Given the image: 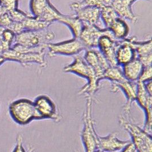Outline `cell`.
Instances as JSON below:
<instances>
[{
  "mask_svg": "<svg viewBox=\"0 0 152 152\" xmlns=\"http://www.w3.org/2000/svg\"><path fill=\"white\" fill-rule=\"evenodd\" d=\"M112 34L117 40H121L126 38L129 33V28L125 21L118 17L112 22L108 28Z\"/></svg>",
  "mask_w": 152,
  "mask_h": 152,
  "instance_id": "7402d4cb",
  "label": "cell"
},
{
  "mask_svg": "<svg viewBox=\"0 0 152 152\" xmlns=\"http://www.w3.org/2000/svg\"><path fill=\"white\" fill-rule=\"evenodd\" d=\"M87 48L79 38L71 39L56 43H50L48 46V55L50 57L56 56H76Z\"/></svg>",
  "mask_w": 152,
  "mask_h": 152,
  "instance_id": "ba28073f",
  "label": "cell"
},
{
  "mask_svg": "<svg viewBox=\"0 0 152 152\" xmlns=\"http://www.w3.org/2000/svg\"><path fill=\"white\" fill-rule=\"evenodd\" d=\"M48 46L38 48H28L18 44H14L11 48L4 52L1 56L6 61L19 63L24 66L35 63L42 67L47 66L45 56L48 53Z\"/></svg>",
  "mask_w": 152,
  "mask_h": 152,
  "instance_id": "6da1fadb",
  "label": "cell"
},
{
  "mask_svg": "<svg viewBox=\"0 0 152 152\" xmlns=\"http://www.w3.org/2000/svg\"><path fill=\"white\" fill-rule=\"evenodd\" d=\"M13 152H26L23 146V137L21 134L17 135L16 138V144Z\"/></svg>",
  "mask_w": 152,
  "mask_h": 152,
  "instance_id": "1f68e13d",
  "label": "cell"
},
{
  "mask_svg": "<svg viewBox=\"0 0 152 152\" xmlns=\"http://www.w3.org/2000/svg\"><path fill=\"white\" fill-rule=\"evenodd\" d=\"M136 58V50L132 44V37L120 40L116 54L118 66H123Z\"/></svg>",
  "mask_w": 152,
  "mask_h": 152,
  "instance_id": "2e32d148",
  "label": "cell"
},
{
  "mask_svg": "<svg viewBox=\"0 0 152 152\" xmlns=\"http://www.w3.org/2000/svg\"><path fill=\"white\" fill-rule=\"evenodd\" d=\"M16 35L9 29H4L2 33V42L9 48H11L12 44L14 42Z\"/></svg>",
  "mask_w": 152,
  "mask_h": 152,
  "instance_id": "4316f807",
  "label": "cell"
},
{
  "mask_svg": "<svg viewBox=\"0 0 152 152\" xmlns=\"http://www.w3.org/2000/svg\"><path fill=\"white\" fill-rule=\"evenodd\" d=\"M135 150H136V149L131 142V143H130L129 145L126 146L124 149H123L121 151V152H133Z\"/></svg>",
  "mask_w": 152,
  "mask_h": 152,
  "instance_id": "d6a6232c",
  "label": "cell"
},
{
  "mask_svg": "<svg viewBox=\"0 0 152 152\" xmlns=\"http://www.w3.org/2000/svg\"><path fill=\"white\" fill-rule=\"evenodd\" d=\"M34 103L42 120H52L56 123H59L62 120V118L56 103L48 95H41L37 97Z\"/></svg>",
  "mask_w": 152,
  "mask_h": 152,
  "instance_id": "9c48e42d",
  "label": "cell"
},
{
  "mask_svg": "<svg viewBox=\"0 0 152 152\" xmlns=\"http://www.w3.org/2000/svg\"><path fill=\"white\" fill-rule=\"evenodd\" d=\"M6 61V60L5 59V58L2 56H1V55H0V66L4 63Z\"/></svg>",
  "mask_w": 152,
  "mask_h": 152,
  "instance_id": "8d00e7d4",
  "label": "cell"
},
{
  "mask_svg": "<svg viewBox=\"0 0 152 152\" xmlns=\"http://www.w3.org/2000/svg\"><path fill=\"white\" fill-rule=\"evenodd\" d=\"M118 17V14L112 6L103 7L100 10V18L105 26V28H108L112 22Z\"/></svg>",
  "mask_w": 152,
  "mask_h": 152,
  "instance_id": "484cf974",
  "label": "cell"
},
{
  "mask_svg": "<svg viewBox=\"0 0 152 152\" xmlns=\"http://www.w3.org/2000/svg\"><path fill=\"white\" fill-rule=\"evenodd\" d=\"M7 12L5 10V9L2 7L1 5H0V16L2 15V14L5 13H7Z\"/></svg>",
  "mask_w": 152,
  "mask_h": 152,
  "instance_id": "d590c367",
  "label": "cell"
},
{
  "mask_svg": "<svg viewBox=\"0 0 152 152\" xmlns=\"http://www.w3.org/2000/svg\"><path fill=\"white\" fill-rule=\"evenodd\" d=\"M111 6L120 18L129 20L133 23L137 22L138 18L133 13L132 7L125 4L123 0H113Z\"/></svg>",
  "mask_w": 152,
  "mask_h": 152,
  "instance_id": "44dd1931",
  "label": "cell"
},
{
  "mask_svg": "<svg viewBox=\"0 0 152 152\" xmlns=\"http://www.w3.org/2000/svg\"><path fill=\"white\" fill-rule=\"evenodd\" d=\"M58 22L67 26L71 31L74 38H79L83 28V23L76 16L74 15L62 14Z\"/></svg>",
  "mask_w": 152,
  "mask_h": 152,
  "instance_id": "ffe728a7",
  "label": "cell"
},
{
  "mask_svg": "<svg viewBox=\"0 0 152 152\" xmlns=\"http://www.w3.org/2000/svg\"><path fill=\"white\" fill-rule=\"evenodd\" d=\"M9 110L13 120L21 125L28 124L34 120H42L34 102L28 99H20L13 102L9 105Z\"/></svg>",
  "mask_w": 152,
  "mask_h": 152,
  "instance_id": "277c9868",
  "label": "cell"
},
{
  "mask_svg": "<svg viewBox=\"0 0 152 152\" xmlns=\"http://www.w3.org/2000/svg\"><path fill=\"white\" fill-rule=\"evenodd\" d=\"M0 5L9 12L18 9V0H0Z\"/></svg>",
  "mask_w": 152,
  "mask_h": 152,
  "instance_id": "f546056e",
  "label": "cell"
},
{
  "mask_svg": "<svg viewBox=\"0 0 152 152\" xmlns=\"http://www.w3.org/2000/svg\"><path fill=\"white\" fill-rule=\"evenodd\" d=\"M112 1H113V0H112Z\"/></svg>",
  "mask_w": 152,
  "mask_h": 152,
  "instance_id": "60d3db41",
  "label": "cell"
},
{
  "mask_svg": "<svg viewBox=\"0 0 152 152\" xmlns=\"http://www.w3.org/2000/svg\"><path fill=\"white\" fill-rule=\"evenodd\" d=\"M33 151H34V149L33 148H29V150H28V152H33Z\"/></svg>",
  "mask_w": 152,
  "mask_h": 152,
  "instance_id": "f35d334b",
  "label": "cell"
},
{
  "mask_svg": "<svg viewBox=\"0 0 152 152\" xmlns=\"http://www.w3.org/2000/svg\"><path fill=\"white\" fill-rule=\"evenodd\" d=\"M137 92L136 101L145 112V121L144 130L152 133V95L145 89L144 83L137 82Z\"/></svg>",
  "mask_w": 152,
  "mask_h": 152,
  "instance_id": "7c38bea8",
  "label": "cell"
},
{
  "mask_svg": "<svg viewBox=\"0 0 152 152\" xmlns=\"http://www.w3.org/2000/svg\"><path fill=\"white\" fill-rule=\"evenodd\" d=\"M112 0H82L80 2L71 3L70 7L75 12L80 8L86 7H95L102 9L103 7L111 6Z\"/></svg>",
  "mask_w": 152,
  "mask_h": 152,
  "instance_id": "603a6c76",
  "label": "cell"
},
{
  "mask_svg": "<svg viewBox=\"0 0 152 152\" xmlns=\"http://www.w3.org/2000/svg\"><path fill=\"white\" fill-rule=\"evenodd\" d=\"M152 66L144 67L141 74L140 76L138 82L146 83L152 80Z\"/></svg>",
  "mask_w": 152,
  "mask_h": 152,
  "instance_id": "f1b7e54d",
  "label": "cell"
},
{
  "mask_svg": "<svg viewBox=\"0 0 152 152\" xmlns=\"http://www.w3.org/2000/svg\"><path fill=\"white\" fill-rule=\"evenodd\" d=\"M120 125L131 136L132 143L137 152H152V134L141 128L121 115L118 117Z\"/></svg>",
  "mask_w": 152,
  "mask_h": 152,
  "instance_id": "5b68a950",
  "label": "cell"
},
{
  "mask_svg": "<svg viewBox=\"0 0 152 152\" xmlns=\"http://www.w3.org/2000/svg\"><path fill=\"white\" fill-rule=\"evenodd\" d=\"M86 108L83 113V129L80 137L86 152H93L99 149V136L95 128V121L92 116V97L85 96Z\"/></svg>",
  "mask_w": 152,
  "mask_h": 152,
  "instance_id": "3957f363",
  "label": "cell"
},
{
  "mask_svg": "<svg viewBox=\"0 0 152 152\" xmlns=\"http://www.w3.org/2000/svg\"><path fill=\"white\" fill-rule=\"evenodd\" d=\"M0 111H1V105H0Z\"/></svg>",
  "mask_w": 152,
  "mask_h": 152,
  "instance_id": "ab89813d",
  "label": "cell"
},
{
  "mask_svg": "<svg viewBox=\"0 0 152 152\" xmlns=\"http://www.w3.org/2000/svg\"><path fill=\"white\" fill-rule=\"evenodd\" d=\"M13 21L12 20L8 12L5 13L0 16V27L4 29H9Z\"/></svg>",
  "mask_w": 152,
  "mask_h": 152,
  "instance_id": "4dcf8cb0",
  "label": "cell"
},
{
  "mask_svg": "<svg viewBox=\"0 0 152 152\" xmlns=\"http://www.w3.org/2000/svg\"><path fill=\"white\" fill-rule=\"evenodd\" d=\"M120 40L108 35L102 36L98 42L97 48L103 54L111 66H118L116 58V50Z\"/></svg>",
  "mask_w": 152,
  "mask_h": 152,
  "instance_id": "5bb4252c",
  "label": "cell"
},
{
  "mask_svg": "<svg viewBox=\"0 0 152 152\" xmlns=\"http://www.w3.org/2000/svg\"><path fill=\"white\" fill-rule=\"evenodd\" d=\"M63 71L66 73H72L87 80V83L79 90V95L92 97L100 88V80L94 69L80 56H76L71 64L65 66Z\"/></svg>",
  "mask_w": 152,
  "mask_h": 152,
  "instance_id": "7a4b0ae2",
  "label": "cell"
},
{
  "mask_svg": "<svg viewBox=\"0 0 152 152\" xmlns=\"http://www.w3.org/2000/svg\"><path fill=\"white\" fill-rule=\"evenodd\" d=\"M104 35L113 37L111 31L107 28H102L97 26L83 24V29L79 38L87 50L89 48H97L100 38Z\"/></svg>",
  "mask_w": 152,
  "mask_h": 152,
  "instance_id": "8fae6325",
  "label": "cell"
},
{
  "mask_svg": "<svg viewBox=\"0 0 152 152\" xmlns=\"http://www.w3.org/2000/svg\"><path fill=\"white\" fill-rule=\"evenodd\" d=\"M83 59L95 71L100 81L102 80L104 71L111 66L103 54L97 48L86 50Z\"/></svg>",
  "mask_w": 152,
  "mask_h": 152,
  "instance_id": "4fadbf2b",
  "label": "cell"
},
{
  "mask_svg": "<svg viewBox=\"0 0 152 152\" xmlns=\"http://www.w3.org/2000/svg\"><path fill=\"white\" fill-rule=\"evenodd\" d=\"M137 0H123V1L124 2L125 4H126L128 6H129V7H131L133 5V4L136 2ZM146 1H151V0H146Z\"/></svg>",
  "mask_w": 152,
  "mask_h": 152,
  "instance_id": "e575fe53",
  "label": "cell"
},
{
  "mask_svg": "<svg viewBox=\"0 0 152 152\" xmlns=\"http://www.w3.org/2000/svg\"><path fill=\"white\" fill-rule=\"evenodd\" d=\"M118 132H113L107 136H99V149L104 152H113L122 151L131 143V141L120 140L117 137Z\"/></svg>",
  "mask_w": 152,
  "mask_h": 152,
  "instance_id": "9a60e30c",
  "label": "cell"
},
{
  "mask_svg": "<svg viewBox=\"0 0 152 152\" xmlns=\"http://www.w3.org/2000/svg\"><path fill=\"white\" fill-rule=\"evenodd\" d=\"M30 8L34 17L51 24L58 21L62 14L50 0H30Z\"/></svg>",
  "mask_w": 152,
  "mask_h": 152,
  "instance_id": "52a82bcc",
  "label": "cell"
},
{
  "mask_svg": "<svg viewBox=\"0 0 152 152\" xmlns=\"http://www.w3.org/2000/svg\"><path fill=\"white\" fill-rule=\"evenodd\" d=\"M143 67V65L137 58L125 64L123 66L122 69L125 79L130 82H137Z\"/></svg>",
  "mask_w": 152,
  "mask_h": 152,
  "instance_id": "d6986e66",
  "label": "cell"
},
{
  "mask_svg": "<svg viewBox=\"0 0 152 152\" xmlns=\"http://www.w3.org/2000/svg\"><path fill=\"white\" fill-rule=\"evenodd\" d=\"M8 13L10 15L12 20L16 22H23L28 15L18 9L9 12Z\"/></svg>",
  "mask_w": 152,
  "mask_h": 152,
  "instance_id": "83f0119b",
  "label": "cell"
},
{
  "mask_svg": "<svg viewBox=\"0 0 152 152\" xmlns=\"http://www.w3.org/2000/svg\"><path fill=\"white\" fill-rule=\"evenodd\" d=\"M55 37V33L48 28L39 30H24L15 35L14 43L28 48H38L48 46Z\"/></svg>",
  "mask_w": 152,
  "mask_h": 152,
  "instance_id": "8992f818",
  "label": "cell"
},
{
  "mask_svg": "<svg viewBox=\"0 0 152 152\" xmlns=\"http://www.w3.org/2000/svg\"><path fill=\"white\" fill-rule=\"evenodd\" d=\"M144 85H145V89L150 94L152 95V80L147 82L146 83H144Z\"/></svg>",
  "mask_w": 152,
  "mask_h": 152,
  "instance_id": "836d02e7",
  "label": "cell"
},
{
  "mask_svg": "<svg viewBox=\"0 0 152 152\" xmlns=\"http://www.w3.org/2000/svg\"><path fill=\"white\" fill-rule=\"evenodd\" d=\"M132 44L137 54V58L144 67L152 66V42L151 39L146 41H137L132 37Z\"/></svg>",
  "mask_w": 152,
  "mask_h": 152,
  "instance_id": "e0dca14e",
  "label": "cell"
},
{
  "mask_svg": "<svg viewBox=\"0 0 152 152\" xmlns=\"http://www.w3.org/2000/svg\"><path fill=\"white\" fill-rule=\"evenodd\" d=\"M104 152V151H103L102 150H101L100 149H97L96 151H95L94 152Z\"/></svg>",
  "mask_w": 152,
  "mask_h": 152,
  "instance_id": "74e56055",
  "label": "cell"
},
{
  "mask_svg": "<svg viewBox=\"0 0 152 152\" xmlns=\"http://www.w3.org/2000/svg\"><path fill=\"white\" fill-rule=\"evenodd\" d=\"M118 90H121L126 97V102L123 107V110L126 117V119L131 121L132 105L136 100L137 83L128 81L126 79L118 83H112L111 91L116 93Z\"/></svg>",
  "mask_w": 152,
  "mask_h": 152,
  "instance_id": "30bf717a",
  "label": "cell"
},
{
  "mask_svg": "<svg viewBox=\"0 0 152 152\" xmlns=\"http://www.w3.org/2000/svg\"><path fill=\"white\" fill-rule=\"evenodd\" d=\"M100 10L101 9L97 7H86L76 10L75 14L83 22V24L99 26L98 24L101 19Z\"/></svg>",
  "mask_w": 152,
  "mask_h": 152,
  "instance_id": "ac0fdd59",
  "label": "cell"
},
{
  "mask_svg": "<svg viewBox=\"0 0 152 152\" xmlns=\"http://www.w3.org/2000/svg\"><path fill=\"white\" fill-rule=\"evenodd\" d=\"M107 79L112 83H118L125 80L122 69L119 66H110L104 71L102 80Z\"/></svg>",
  "mask_w": 152,
  "mask_h": 152,
  "instance_id": "d4e9b609",
  "label": "cell"
},
{
  "mask_svg": "<svg viewBox=\"0 0 152 152\" xmlns=\"http://www.w3.org/2000/svg\"><path fill=\"white\" fill-rule=\"evenodd\" d=\"M25 30H39L48 28L51 23L35 17L28 16L22 22Z\"/></svg>",
  "mask_w": 152,
  "mask_h": 152,
  "instance_id": "cb8c5ba5",
  "label": "cell"
}]
</instances>
